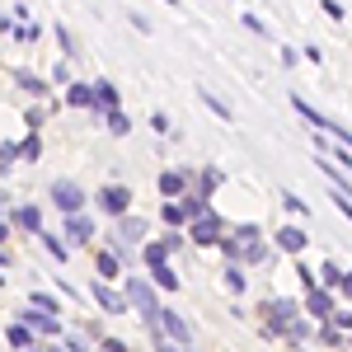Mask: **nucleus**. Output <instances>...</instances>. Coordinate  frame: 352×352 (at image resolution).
Masks as SVG:
<instances>
[{
  "label": "nucleus",
  "mask_w": 352,
  "mask_h": 352,
  "mask_svg": "<svg viewBox=\"0 0 352 352\" xmlns=\"http://www.w3.org/2000/svg\"><path fill=\"white\" fill-rule=\"evenodd\" d=\"M320 343H329V348H338V343H343V333H338L333 324H324V329H320Z\"/></svg>",
  "instance_id": "33"
},
{
  "label": "nucleus",
  "mask_w": 352,
  "mask_h": 352,
  "mask_svg": "<svg viewBox=\"0 0 352 352\" xmlns=\"http://www.w3.org/2000/svg\"><path fill=\"white\" fill-rule=\"evenodd\" d=\"M14 85H19V89H28V94H47V80H38L33 71H14Z\"/></svg>",
  "instance_id": "21"
},
{
  "label": "nucleus",
  "mask_w": 352,
  "mask_h": 352,
  "mask_svg": "<svg viewBox=\"0 0 352 352\" xmlns=\"http://www.w3.org/2000/svg\"><path fill=\"white\" fill-rule=\"evenodd\" d=\"M305 310H310V320L329 324V315H333V296H329V292H320V287H310V296H305Z\"/></svg>",
  "instance_id": "10"
},
{
  "label": "nucleus",
  "mask_w": 352,
  "mask_h": 352,
  "mask_svg": "<svg viewBox=\"0 0 352 352\" xmlns=\"http://www.w3.org/2000/svg\"><path fill=\"white\" fill-rule=\"evenodd\" d=\"M127 305H136V310L146 315L151 333H155V320H160V300H155V287H151L146 277H127Z\"/></svg>",
  "instance_id": "2"
},
{
  "label": "nucleus",
  "mask_w": 352,
  "mask_h": 352,
  "mask_svg": "<svg viewBox=\"0 0 352 352\" xmlns=\"http://www.w3.org/2000/svg\"><path fill=\"white\" fill-rule=\"evenodd\" d=\"M66 352H85V338H71V343H66Z\"/></svg>",
  "instance_id": "42"
},
{
  "label": "nucleus",
  "mask_w": 352,
  "mask_h": 352,
  "mask_svg": "<svg viewBox=\"0 0 352 352\" xmlns=\"http://www.w3.org/2000/svg\"><path fill=\"white\" fill-rule=\"evenodd\" d=\"M146 268H155V263H169V249H164V240H155V244H146Z\"/></svg>",
  "instance_id": "23"
},
{
  "label": "nucleus",
  "mask_w": 352,
  "mask_h": 352,
  "mask_svg": "<svg viewBox=\"0 0 352 352\" xmlns=\"http://www.w3.org/2000/svg\"><path fill=\"white\" fill-rule=\"evenodd\" d=\"M348 338H352V329H348Z\"/></svg>",
  "instance_id": "46"
},
{
  "label": "nucleus",
  "mask_w": 352,
  "mask_h": 352,
  "mask_svg": "<svg viewBox=\"0 0 352 352\" xmlns=\"http://www.w3.org/2000/svg\"><path fill=\"white\" fill-rule=\"evenodd\" d=\"M160 221H164V226H174V230H179V226H184L188 217H184V207H179V202H164V207H160Z\"/></svg>",
  "instance_id": "24"
},
{
  "label": "nucleus",
  "mask_w": 352,
  "mask_h": 352,
  "mask_svg": "<svg viewBox=\"0 0 352 352\" xmlns=\"http://www.w3.org/2000/svg\"><path fill=\"white\" fill-rule=\"evenodd\" d=\"M221 230H226V226H221V217H217V212H207V217L192 221V235H188V240L197 244V249H202V244H221Z\"/></svg>",
  "instance_id": "7"
},
{
  "label": "nucleus",
  "mask_w": 352,
  "mask_h": 352,
  "mask_svg": "<svg viewBox=\"0 0 352 352\" xmlns=\"http://www.w3.org/2000/svg\"><path fill=\"white\" fill-rule=\"evenodd\" d=\"M104 352H127V343L122 338H104Z\"/></svg>",
  "instance_id": "40"
},
{
  "label": "nucleus",
  "mask_w": 352,
  "mask_h": 352,
  "mask_svg": "<svg viewBox=\"0 0 352 352\" xmlns=\"http://www.w3.org/2000/svg\"><path fill=\"white\" fill-rule=\"evenodd\" d=\"M52 207L61 212V217L85 212V188L76 184V179H56V184H52Z\"/></svg>",
  "instance_id": "4"
},
{
  "label": "nucleus",
  "mask_w": 352,
  "mask_h": 352,
  "mask_svg": "<svg viewBox=\"0 0 352 352\" xmlns=\"http://www.w3.org/2000/svg\"><path fill=\"white\" fill-rule=\"evenodd\" d=\"M164 5H179V0H164Z\"/></svg>",
  "instance_id": "45"
},
{
  "label": "nucleus",
  "mask_w": 352,
  "mask_h": 352,
  "mask_svg": "<svg viewBox=\"0 0 352 352\" xmlns=\"http://www.w3.org/2000/svg\"><path fill=\"white\" fill-rule=\"evenodd\" d=\"M287 207H292V212H296V217H310V207H305V202H300V197H292V192H287Z\"/></svg>",
  "instance_id": "36"
},
{
  "label": "nucleus",
  "mask_w": 352,
  "mask_h": 352,
  "mask_svg": "<svg viewBox=\"0 0 352 352\" xmlns=\"http://www.w3.org/2000/svg\"><path fill=\"white\" fill-rule=\"evenodd\" d=\"M5 235H10V226H5V221H0V244H5Z\"/></svg>",
  "instance_id": "43"
},
{
  "label": "nucleus",
  "mask_w": 352,
  "mask_h": 352,
  "mask_svg": "<svg viewBox=\"0 0 352 352\" xmlns=\"http://www.w3.org/2000/svg\"><path fill=\"white\" fill-rule=\"evenodd\" d=\"M300 320V310H296V300H287V296H277L268 300V324L258 329L263 338H287V329Z\"/></svg>",
  "instance_id": "1"
},
{
  "label": "nucleus",
  "mask_w": 352,
  "mask_h": 352,
  "mask_svg": "<svg viewBox=\"0 0 352 352\" xmlns=\"http://www.w3.org/2000/svg\"><path fill=\"white\" fill-rule=\"evenodd\" d=\"M338 164H343V169L352 174V151H348V146H338Z\"/></svg>",
  "instance_id": "39"
},
{
  "label": "nucleus",
  "mask_w": 352,
  "mask_h": 352,
  "mask_svg": "<svg viewBox=\"0 0 352 352\" xmlns=\"http://www.w3.org/2000/svg\"><path fill=\"white\" fill-rule=\"evenodd\" d=\"M244 28H254V33H258V38H268V24H263V19H258V14H244Z\"/></svg>",
  "instance_id": "35"
},
{
  "label": "nucleus",
  "mask_w": 352,
  "mask_h": 352,
  "mask_svg": "<svg viewBox=\"0 0 352 352\" xmlns=\"http://www.w3.org/2000/svg\"><path fill=\"white\" fill-rule=\"evenodd\" d=\"M5 338H10V348H19V352L33 348V333H28L24 324H10V329H5Z\"/></svg>",
  "instance_id": "20"
},
{
  "label": "nucleus",
  "mask_w": 352,
  "mask_h": 352,
  "mask_svg": "<svg viewBox=\"0 0 352 352\" xmlns=\"http://www.w3.org/2000/svg\"><path fill=\"white\" fill-rule=\"evenodd\" d=\"M109 127H113L118 136H127V132H132V122H127V113H109Z\"/></svg>",
  "instance_id": "30"
},
{
  "label": "nucleus",
  "mask_w": 352,
  "mask_h": 352,
  "mask_svg": "<svg viewBox=\"0 0 352 352\" xmlns=\"http://www.w3.org/2000/svg\"><path fill=\"white\" fill-rule=\"evenodd\" d=\"M151 277H155V287H160V292H179V277H174V268H169V263H155V268H151Z\"/></svg>",
  "instance_id": "19"
},
{
  "label": "nucleus",
  "mask_w": 352,
  "mask_h": 352,
  "mask_svg": "<svg viewBox=\"0 0 352 352\" xmlns=\"http://www.w3.org/2000/svg\"><path fill=\"white\" fill-rule=\"evenodd\" d=\"M38 151H43V136L28 132V136H24V146H19V155H24V160H38Z\"/></svg>",
  "instance_id": "25"
},
{
  "label": "nucleus",
  "mask_w": 352,
  "mask_h": 352,
  "mask_svg": "<svg viewBox=\"0 0 352 352\" xmlns=\"http://www.w3.org/2000/svg\"><path fill=\"white\" fill-rule=\"evenodd\" d=\"M19 324H24L28 333H43V338H56V333H61V320L47 315V310H33V305L24 310V320H19Z\"/></svg>",
  "instance_id": "6"
},
{
  "label": "nucleus",
  "mask_w": 352,
  "mask_h": 352,
  "mask_svg": "<svg viewBox=\"0 0 352 352\" xmlns=\"http://www.w3.org/2000/svg\"><path fill=\"white\" fill-rule=\"evenodd\" d=\"M338 292H348V296H352V272H343V277H338Z\"/></svg>",
  "instance_id": "41"
},
{
  "label": "nucleus",
  "mask_w": 352,
  "mask_h": 352,
  "mask_svg": "<svg viewBox=\"0 0 352 352\" xmlns=\"http://www.w3.org/2000/svg\"><path fill=\"white\" fill-rule=\"evenodd\" d=\"M272 240H277V249H287V254H300V249L310 244V235H305L300 226H282V230H277Z\"/></svg>",
  "instance_id": "11"
},
{
  "label": "nucleus",
  "mask_w": 352,
  "mask_h": 352,
  "mask_svg": "<svg viewBox=\"0 0 352 352\" xmlns=\"http://www.w3.org/2000/svg\"><path fill=\"white\" fill-rule=\"evenodd\" d=\"M94 268H99V282H113V277L122 272V258H118V249H99Z\"/></svg>",
  "instance_id": "12"
},
{
  "label": "nucleus",
  "mask_w": 352,
  "mask_h": 352,
  "mask_svg": "<svg viewBox=\"0 0 352 352\" xmlns=\"http://www.w3.org/2000/svg\"><path fill=\"white\" fill-rule=\"evenodd\" d=\"M99 207H104V217H127V207H132V188H127V184H109V188H99Z\"/></svg>",
  "instance_id": "5"
},
{
  "label": "nucleus",
  "mask_w": 352,
  "mask_h": 352,
  "mask_svg": "<svg viewBox=\"0 0 352 352\" xmlns=\"http://www.w3.org/2000/svg\"><path fill=\"white\" fill-rule=\"evenodd\" d=\"M66 104L71 109H94V85H71L66 89Z\"/></svg>",
  "instance_id": "17"
},
{
  "label": "nucleus",
  "mask_w": 352,
  "mask_h": 352,
  "mask_svg": "<svg viewBox=\"0 0 352 352\" xmlns=\"http://www.w3.org/2000/svg\"><path fill=\"white\" fill-rule=\"evenodd\" d=\"M338 277H343V268H338V263H324V268L315 272V282H324V287H338Z\"/></svg>",
  "instance_id": "26"
},
{
  "label": "nucleus",
  "mask_w": 352,
  "mask_h": 352,
  "mask_svg": "<svg viewBox=\"0 0 352 352\" xmlns=\"http://www.w3.org/2000/svg\"><path fill=\"white\" fill-rule=\"evenodd\" d=\"M0 282H5V277H0Z\"/></svg>",
  "instance_id": "47"
},
{
  "label": "nucleus",
  "mask_w": 352,
  "mask_h": 352,
  "mask_svg": "<svg viewBox=\"0 0 352 352\" xmlns=\"http://www.w3.org/2000/svg\"><path fill=\"white\" fill-rule=\"evenodd\" d=\"M188 184H192L188 169H164V174H160V192H164V197H184Z\"/></svg>",
  "instance_id": "8"
},
{
  "label": "nucleus",
  "mask_w": 352,
  "mask_h": 352,
  "mask_svg": "<svg viewBox=\"0 0 352 352\" xmlns=\"http://www.w3.org/2000/svg\"><path fill=\"white\" fill-rule=\"evenodd\" d=\"M94 113H118V89L109 80H94Z\"/></svg>",
  "instance_id": "14"
},
{
  "label": "nucleus",
  "mask_w": 352,
  "mask_h": 352,
  "mask_svg": "<svg viewBox=\"0 0 352 352\" xmlns=\"http://www.w3.org/2000/svg\"><path fill=\"white\" fill-rule=\"evenodd\" d=\"M333 202H338V212L352 221V197H343V192H333Z\"/></svg>",
  "instance_id": "37"
},
{
  "label": "nucleus",
  "mask_w": 352,
  "mask_h": 352,
  "mask_svg": "<svg viewBox=\"0 0 352 352\" xmlns=\"http://www.w3.org/2000/svg\"><path fill=\"white\" fill-rule=\"evenodd\" d=\"M89 296L99 300V305H104L109 315H122V310H127V296H118L109 282H94V287H89Z\"/></svg>",
  "instance_id": "9"
},
{
  "label": "nucleus",
  "mask_w": 352,
  "mask_h": 352,
  "mask_svg": "<svg viewBox=\"0 0 352 352\" xmlns=\"http://www.w3.org/2000/svg\"><path fill=\"white\" fill-rule=\"evenodd\" d=\"M221 184H226V174H221V169H202V184H197V197H202V202H207V197H212V192L221 188Z\"/></svg>",
  "instance_id": "18"
},
{
  "label": "nucleus",
  "mask_w": 352,
  "mask_h": 352,
  "mask_svg": "<svg viewBox=\"0 0 352 352\" xmlns=\"http://www.w3.org/2000/svg\"><path fill=\"white\" fill-rule=\"evenodd\" d=\"M320 5H324V14L333 24H343V5H338V0H320Z\"/></svg>",
  "instance_id": "34"
},
{
  "label": "nucleus",
  "mask_w": 352,
  "mask_h": 352,
  "mask_svg": "<svg viewBox=\"0 0 352 352\" xmlns=\"http://www.w3.org/2000/svg\"><path fill=\"white\" fill-rule=\"evenodd\" d=\"M202 104H212V113H217V118H230V109L221 104V99H217V94H212V89H202Z\"/></svg>",
  "instance_id": "32"
},
{
  "label": "nucleus",
  "mask_w": 352,
  "mask_h": 352,
  "mask_svg": "<svg viewBox=\"0 0 352 352\" xmlns=\"http://www.w3.org/2000/svg\"><path fill=\"white\" fill-rule=\"evenodd\" d=\"M28 352H56V348H28Z\"/></svg>",
  "instance_id": "44"
},
{
  "label": "nucleus",
  "mask_w": 352,
  "mask_h": 352,
  "mask_svg": "<svg viewBox=\"0 0 352 352\" xmlns=\"http://www.w3.org/2000/svg\"><path fill=\"white\" fill-rule=\"evenodd\" d=\"M33 310H47V315H56L61 305H56V296H47V292H38V296H33Z\"/></svg>",
  "instance_id": "28"
},
{
  "label": "nucleus",
  "mask_w": 352,
  "mask_h": 352,
  "mask_svg": "<svg viewBox=\"0 0 352 352\" xmlns=\"http://www.w3.org/2000/svg\"><path fill=\"white\" fill-rule=\"evenodd\" d=\"M132 240H146V221L141 217H118V244H132Z\"/></svg>",
  "instance_id": "13"
},
{
  "label": "nucleus",
  "mask_w": 352,
  "mask_h": 352,
  "mask_svg": "<svg viewBox=\"0 0 352 352\" xmlns=\"http://www.w3.org/2000/svg\"><path fill=\"white\" fill-rule=\"evenodd\" d=\"M151 338H155V352H188V348H174V343H164L160 333H151Z\"/></svg>",
  "instance_id": "38"
},
{
  "label": "nucleus",
  "mask_w": 352,
  "mask_h": 352,
  "mask_svg": "<svg viewBox=\"0 0 352 352\" xmlns=\"http://www.w3.org/2000/svg\"><path fill=\"white\" fill-rule=\"evenodd\" d=\"M19 160V146H14V141H5V146H0V174H10V164Z\"/></svg>",
  "instance_id": "27"
},
{
  "label": "nucleus",
  "mask_w": 352,
  "mask_h": 352,
  "mask_svg": "<svg viewBox=\"0 0 352 352\" xmlns=\"http://www.w3.org/2000/svg\"><path fill=\"white\" fill-rule=\"evenodd\" d=\"M14 226H24V230H33V235H43V230H47L38 207H19V212H14Z\"/></svg>",
  "instance_id": "16"
},
{
  "label": "nucleus",
  "mask_w": 352,
  "mask_h": 352,
  "mask_svg": "<svg viewBox=\"0 0 352 352\" xmlns=\"http://www.w3.org/2000/svg\"><path fill=\"white\" fill-rule=\"evenodd\" d=\"M43 244H47L52 263H66V258H71V254H66V240H61V235H52V230H43Z\"/></svg>",
  "instance_id": "22"
},
{
  "label": "nucleus",
  "mask_w": 352,
  "mask_h": 352,
  "mask_svg": "<svg viewBox=\"0 0 352 352\" xmlns=\"http://www.w3.org/2000/svg\"><path fill=\"white\" fill-rule=\"evenodd\" d=\"M66 235H71L76 244H85L89 235H94V221L85 217V212H76V217H66Z\"/></svg>",
  "instance_id": "15"
},
{
  "label": "nucleus",
  "mask_w": 352,
  "mask_h": 352,
  "mask_svg": "<svg viewBox=\"0 0 352 352\" xmlns=\"http://www.w3.org/2000/svg\"><path fill=\"white\" fill-rule=\"evenodd\" d=\"M226 287H230L235 296H240V292H244V272L235 268V263H230V272H226Z\"/></svg>",
  "instance_id": "31"
},
{
  "label": "nucleus",
  "mask_w": 352,
  "mask_h": 352,
  "mask_svg": "<svg viewBox=\"0 0 352 352\" xmlns=\"http://www.w3.org/2000/svg\"><path fill=\"white\" fill-rule=\"evenodd\" d=\"M155 333H160L164 343H174V348H188V343H192V329H188V320H184L179 310H160Z\"/></svg>",
  "instance_id": "3"
},
{
  "label": "nucleus",
  "mask_w": 352,
  "mask_h": 352,
  "mask_svg": "<svg viewBox=\"0 0 352 352\" xmlns=\"http://www.w3.org/2000/svg\"><path fill=\"white\" fill-rule=\"evenodd\" d=\"M310 333H315V329L305 324V320H296V324L287 329V338H292V343H305V338H310Z\"/></svg>",
  "instance_id": "29"
}]
</instances>
